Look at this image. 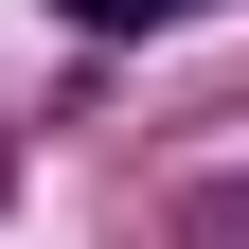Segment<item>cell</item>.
Returning <instances> with one entry per match:
<instances>
[{
    "label": "cell",
    "instance_id": "1",
    "mask_svg": "<svg viewBox=\"0 0 249 249\" xmlns=\"http://www.w3.org/2000/svg\"><path fill=\"white\" fill-rule=\"evenodd\" d=\"M71 36H160V18H231V0H53Z\"/></svg>",
    "mask_w": 249,
    "mask_h": 249
},
{
    "label": "cell",
    "instance_id": "2",
    "mask_svg": "<svg viewBox=\"0 0 249 249\" xmlns=\"http://www.w3.org/2000/svg\"><path fill=\"white\" fill-rule=\"evenodd\" d=\"M178 249H249V178H213V196H178Z\"/></svg>",
    "mask_w": 249,
    "mask_h": 249
}]
</instances>
